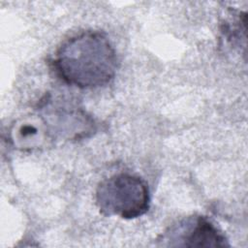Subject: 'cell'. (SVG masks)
<instances>
[{
	"label": "cell",
	"instance_id": "cell-1",
	"mask_svg": "<svg viewBox=\"0 0 248 248\" xmlns=\"http://www.w3.org/2000/svg\"><path fill=\"white\" fill-rule=\"evenodd\" d=\"M51 66L65 83L81 89L108 84L118 59L108 38L100 31H84L66 40L55 51Z\"/></svg>",
	"mask_w": 248,
	"mask_h": 248
},
{
	"label": "cell",
	"instance_id": "cell-2",
	"mask_svg": "<svg viewBox=\"0 0 248 248\" xmlns=\"http://www.w3.org/2000/svg\"><path fill=\"white\" fill-rule=\"evenodd\" d=\"M95 198L103 215L122 219H136L144 215L151 201L147 183L139 175L128 172H119L101 181Z\"/></svg>",
	"mask_w": 248,
	"mask_h": 248
},
{
	"label": "cell",
	"instance_id": "cell-3",
	"mask_svg": "<svg viewBox=\"0 0 248 248\" xmlns=\"http://www.w3.org/2000/svg\"><path fill=\"white\" fill-rule=\"evenodd\" d=\"M158 245L168 247H229L225 233L207 217L191 215L170 226L157 238Z\"/></svg>",
	"mask_w": 248,
	"mask_h": 248
},
{
	"label": "cell",
	"instance_id": "cell-4",
	"mask_svg": "<svg viewBox=\"0 0 248 248\" xmlns=\"http://www.w3.org/2000/svg\"><path fill=\"white\" fill-rule=\"evenodd\" d=\"M39 111L52 140H79L90 136L96 130L93 118L86 111L66 102L46 100L40 107Z\"/></svg>",
	"mask_w": 248,
	"mask_h": 248
},
{
	"label": "cell",
	"instance_id": "cell-5",
	"mask_svg": "<svg viewBox=\"0 0 248 248\" xmlns=\"http://www.w3.org/2000/svg\"><path fill=\"white\" fill-rule=\"evenodd\" d=\"M10 140L15 148L33 151L52 140L41 115H31L17 120L10 130Z\"/></svg>",
	"mask_w": 248,
	"mask_h": 248
}]
</instances>
